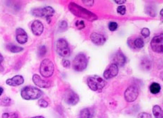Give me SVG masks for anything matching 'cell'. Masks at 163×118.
I'll list each match as a JSON object with an SVG mask.
<instances>
[{
    "label": "cell",
    "mask_w": 163,
    "mask_h": 118,
    "mask_svg": "<svg viewBox=\"0 0 163 118\" xmlns=\"http://www.w3.org/2000/svg\"><path fill=\"white\" fill-rule=\"evenodd\" d=\"M69 9L74 15L79 17V18L85 19V20L93 21V20H97V16L94 13L87 11L85 8L81 7V6H80L79 5L76 4V3H70L69 4Z\"/></svg>",
    "instance_id": "1"
},
{
    "label": "cell",
    "mask_w": 163,
    "mask_h": 118,
    "mask_svg": "<svg viewBox=\"0 0 163 118\" xmlns=\"http://www.w3.org/2000/svg\"><path fill=\"white\" fill-rule=\"evenodd\" d=\"M43 92L39 88L32 86L25 87L21 90V97L25 100H34L40 98Z\"/></svg>",
    "instance_id": "2"
},
{
    "label": "cell",
    "mask_w": 163,
    "mask_h": 118,
    "mask_svg": "<svg viewBox=\"0 0 163 118\" xmlns=\"http://www.w3.org/2000/svg\"><path fill=\"white\" fill-rule=\"evenodd\" d=\"M106 83V82L104 78L97 75L89 76L87 79V85L90 90L93 91H98L99 90H102L105 87Z\"/></svg>",
    "instance_id": "3"
},
{
    "label": "cell",
    "mask_w": 163,
    "mask_h": 118,
    "mask_svg": "<svg viewBox=\"0 0 163 118\" xmlns=\"http://www.w3.org/2000/svg\"><path fill=\"white\" fill-rule=\"evenodd\" d=\"M87 63H88V61H87V56L83 54H79L74 59L72 66H73L74 70L76 71L82 72L86 69Z\"/></svg>",
    "instance_id": "4"
},
{
    "label": "cell",
    "mask_w": 163,
    "mask_h": 118,
    "mask_svg": "<svg viewBox=\"0 0 163 118\" xmlns=\"http://www.w3.org/2000/svg\"><path fill=\"white\" fill-rule=\"evenodd\" d=\"M42 76L45 78H49L51 76L54 72V65L52 61L49 59H44L41 63L39 68Z\"/></svg>",
    "instance_id": "5"
},
{
    "label": "cell",
    "mask_w": 163,
    "mask_h": 118,
    "mask_svg": "<svg viewBox=\"0 0 163 118\" xmlns=\"http://www.w3.org/2000/svg\"><path fill=\"white\" fill-rule=\"evenodd\" d=\"M56 50L58 54L62 57H67L70 55V48L67 41L65 39H59L56 42Z\"/></svg>",
    "instance_id": "6"
},
{
    "label": "cell",
    "mask_w": 163,
    "mask_h": 118,
    "mask_svg": "<svg viewBox=\"0 0 163 118\" xmlns=\"http://www.w3.org/2000/svg\"><path fill=\"white\" fill-rule=\"evenodd\" d=\"M54 13V9L52 7H51V6H46V7L42 8H35V9L32 10V14L34 16L41 17V18H46L47 19L53 16Z\"/></svg>",
    "instance_id": "7"
},
{
    "label": "cell",
    "mask_w": 163,
    "mask_h": 118,
    "mask_svg": "<svg viewBox=\"0 0 163 118\" xmlns=\"http://www.w3.org/2000/svg\"><path fill=\"white\" fill-rule=\"evenodd\" d=\"M151 47L152 50L156 53H162L163 52V35L160 34L156 35L151 40Z\"/></svg>",
    "instance_id": "8"
},
{
    "label": "cell",
    "mask_w": 163,
    "mask_h": 118,
    "mask_svg": "<svg viewBox=\"0 0 163 118\" xmlns=\"http://www.w3.org/2000/svg\"><path fill=\"white\" fill-rule=\"evenodd\" d=\"M64 100L69 105L74 106L78 104L79 101V97L73 90H67L64 93Z\"/></svg>",
    "instance_id": "9"
},
{
    "label": "cell",
    "mask_w": 163,
    "mask_h": 118,
    "mask_svg": "<svg viewBox=\"0 0 163 118\" xmlns=\"http://www.w3.org/2000/svg\"><path fill=\"white\" fill-rule=\"evenodd\" d=\"M138 96L139 90L135 86H130L129 88H127V90L125 92V100L129 103L135 102Z\"/></svg>",
    "instance_id": "10"
},
{
    "label": "cell",
    "mask_w": 163,
    "mask_h": 118,
    "mask_svg": "<svg viewBox=\"0 0 163 118\" xmlns=\"http://www.w3.org/2000/svg\"><path fill=\"white\" fill-rule=\"evenodd\" d=\"M118 73V67L114 63L110 65L104 72V77L106 79H110L117 76Z\"/></svg>",
    "instance_id": "11"
},
{
    "label": "cell",
    "mask_w": 163,
    "mask_h": 118,
    "mask_svg": "<svg viewBox=\"0 0 163 118\" xmlns=\"http://www.w3.org/2000/svg\"><path fill=\"white\" fill-rule=\"evenodd\" d=\"M112 61L114 64H116L118 67H123L124 66L125 63H126V57H125L124 54L122 52V51L119 50L113 56Z\"/></svg>",
    "instance_id": "12"
},
{
    "label": "cell",
    "mask_w": 163,
    "mask_h": 118,
    "mask_svg": "<svg viewBox=\"0 0 163 118\" xmlns=\"http://www.w3.org/2000/svg\"><path fill=\"white\" fill-rule=\"evenodd\" d=\"M90 40L96 45H103L106 42V38L102 34L98 33H92L90 34Z\"/></svg>",
    "instance_id": "13"
},
{
    "label": "cell",
    "mask_w": 163,
    "mask_h": 118,
    "mask_svg": "<svg viewBox=\"0 0 163 118\" xmlns=\"http://www.w3.org/2000/svg\"><path fill=\"white\" fill-rule=\"evenodd\" d=\"M31 29H32V33L35 35L38 36V35H42L43 31H44V25H43L42 22H40L39 20H35L32 22Z\"/></svg>",
    "instance_id": "14"
},
{
    "label": "cell",
    "mask_w": 163,
    "mask_h": 118,
    "mask_svg": "<svg viewBox=\"0 0 163 118\" xmlns=\"http://www.w3.org/2000/svg\"><path fill=\"white\" fill-rule=\"evenodd\" d=\"M16 32V40L19 44H25L27 42L28 36L25 31L22 28H18L15 31Z\"/></svg>",
    "instance_id": "15"
},
{
    "label": "cell",
    "mask_w": 163,
    "mask_h": 118,
    "mask_svg": "<svg viewBox=\"0 0 163 118\" xmlns=\"http://www.w3.org/2000/svg\"><path fill=\"white\" fill-rule=\"evenodd\" d=\"M32 81L34 83V84L37 86L40 87L42 88H49L51 86V83L49 81H45L42 79L38 74H34L32 77Z\"/></svg>",
    "instance_id": "16"
},
{
    "label": "cell",
    "mask_w": 163,
    "mask_h": 118,
    "mask_svg": "<svg viewBox=\"0 0 163 118\" xmlns=\"http://www.w3.org/2000/svg\"><path fill=\"white\" fill-rule=\"evenodd\" d=\"M6 84L11 86H18L24 83V78L20 75H16L12 78L6 80Z\"/></svg>",
    "instance_id": "17"
},
{
    "label": "cell",
    "mask_w": 163,
    "mask_h": 118,
    "mask_svg": "<svg viewBox=\"0 0 163 118\" xmlns=\"http://www.w3.org/2000/svg\"><path fill=\"white\" fill-rule=\"evenodd\" d=\"M153 113L155 118H163L162 110L158 105H155L153 107Z\"/></svg>",
    "instance_id": "18"
},
{
    "label": "cell",
    "mask_w": 163,
    "mask_h": 118,
    "mask_svg": "<svg viewBox=\"0 0 163 118\" xmlns=\"http://www.w3.org/2000/svg\"><path fill=\"white\" fill-rule=\"evenodd\" d=\"M6 48L8 49V51H10L12 53H18L23 50V47H20L19 46L15 45V44H8L6 45Z\"/></svg>",
    "instance_id": "19"
},
{
    "label": "cell",
    "mask_w": 163,
    "mask_h": 118,
    "mask_svg": "<svg viewBox=\"0 0 163 118\" xmlns=\"http://www.w3.org/2000/svg\"><path fill=\"white\" fill-rule=\"evenodd\" d=\"M92 115L90 108H83L80 110L79 118H92Z\"/></svg>",
    "instance_id": "20"
},
{
    "label": "cell",
    "mask_w": 163,
    "mask_h": 118,
    "mask_svg": "<svg viewBox=\"0 0 163 118\" xmlns=\"http://www.w3.org/2000/svg\"><path fill=\"white\" fill-rule=\"evenodd\" d=\"M150 92H151L152 94L153 95H156V94L159 93L160 91V85L159 83H152L150 85Z\"/></svg>",
    "instance_id": "21"
},
{
    "label": "cell",
    "mask_w": 163,
    "mask_h": 118,
    "mask_svg": "<svg viewBox=\"0 0 163 118\" xmlns=\"http://www.w3.org/2000/svg\"><path fill=\"white\" fill-rule=\"evenodd\" d=\"M134 45H135V47H136V48L141 49L144 46V40H142V38H137L135 41H134Z\"/></svg>",
    "instance_id": "22"
},
{
    "label": "cell",
    "mask_w": 163,
    "mask_h": 118,
    "mask_svg": "<svg viewBox=\"0 0 163 118\" xmlns=\"http://www.w3.org/2000/svg\"><path fill=\"white\" fill-rule=\"evenodd\" d=\"M11 100L9 97H4L0 100V106H8L11 105Z\"/></svg>",
    "instance_id": "23"
},
{
    "label": "cell",
    "mask_w": 163,
    "mask_h": 118,
    "mask_svg": "<svg viewBox=\"0 0 163 118\" xmlns=\"http://www.w3.org/2000/svg\"><path fill=\"white\" fill-rule=\"evenodd\" d=\"M67 23L66 21H62L60 23L59 25V30L60 31H65L67 30Z\"/></svg>",
    "instance_id": "24"
},
{
    "label": "cell",
    "mask_w": 163,
    "mask_h": 118,
    "mask_svg": "<svg viewBox=\"0 0 163 118\" xmlns=\"http://www.w3.org/2000/svg\"><path fill=\"white\" fill-rule=\"evenodd\" d=\"M109 29L111 31H114L118 29V24L115 22H111L109 25Z\"/></svg>",
    "instance_id": "25"
},
{
    "label": "cell",
    "mask_w": 163,
    "mask_h": 118,
    "mask_svg": "<svg viewBox=\"0 0 163 118\" xmlns=\"http://www.w3.org/2000/svg\"><path fill=\"white\" fill-rule=\"evenodd\" d=\"M146 13H147V14H148L150 16H151V17H155L156 15L155 9H154L152 6H148V9H147V11H146Z\"/></svg>",
    "instance_id": "26"
},
{
    "label": "cell",
    "mask_w": 163,
    "mask_h": 118,
    "mask_svg": "<svg viewBox=\"0 0 163 118\" xmlns=\"http://www.w3.org/2000/svg\"><path fill=\"white\" fill-rule=\"evenodd\" d=\"M38 104L39 105V106L42 108H47L49 106V103H48L45 100H44V99L39 100L38 102Z\"/></svg>",
    "instance_id": "27"
},
{
    "label": "cell",
    "mask_w": 163,
    "mask_h": 118,
    "mask_svg": "<svg viewBox=\"0 0 163 118\" xmlns=\"http://www.w3.org/2000/svg\"><path fill=\"white\" fill-rule=\"evenodd\" d=\"M75 25H76V27L78 29H83L85 27V23H84V22L82 21V20H78V21H76Z\"/></svg>",
    "instance_id": "28"
},
{
    "label": "cell",
    "mask_w": 163,
    "mask_h": 118,
    "mask_svg": "<svg viewBox=\"0 0 163 118\" xmlns=\"http://www.w3.org/2000/svg\"><path fill=\"white\" fill-rule=\"evenodd\" d=\"M141 33L143 35L144 38H148L150 35V30L148 28H144L142 29Z\"/></svg>",
    "instance_id": "29"
},
{
    "label": "cell",
    "mask_w": 163,
    "mask_h": 118,
    "mask_svg": "<svg viewBox=\"0 0 163 118\" xmlns=\"http://www.w3.org/2000/svg\"><path fill=\"white\" fill-rule=\"evenodd\" d=\"M46 52H47L46 47L45 46H42L39 49V55L40 56H44L46 54Z\"/></svg>",
    "instance_id": "30"
},
{
    "label": "cell",
    "mask_w": 163,
    "mask_h": 118,
    "mask_svg": "<svg viewBox=\"0 0 163 118\" xmlns=\"http://www.w3.org/2000/svg\"><path fill=\"white\" fill-rule=\"evenodd\" d=\"M117 12L119 13V14H121L122 15H125V13H126V8H125V6H118L117 8Z\"/></svg>",
    "instance_id": "31"
},
{
    "label": "cell",
    "mask_w": 163,
    "mask_h": 118,
    "mask_svg": "<svg viewBox=\"0 0 163 118\" xmlns=\"http://www.w3.org/2000/svg\"><path fill=\"white\" fill-rule=\"evenodd\" d=\"M138 118H152L151 114L147 113H140L138 115Z\"/></svg>",
    "instance_id": "32"
},
{
    "label": "cell",
    "mask_w": 163,
    "mask_h": 118,
    "mask_svg": "<svg viewBox=\"0 0 163 118\" xmlns=\"http://www.w3.org/2000/svg\"><path fill=\"white\" fill-rule=\"evenodd\" d=\"M82 2L83 3L85 6H92L94 4L95 1L93 0H85V1H82Z\"/></svg>",
    "instance_id": "33"
},
{
    "label": "cell",
    "mask_w": 163,
    "mask_h": 118,
    "mask_svg": "<svg viewBox=\"0 0 163 118\" xmlns=\"http://www.w3.org/2000/svg\"><path fill=\"white\" fill-rule=\"evenodd\" d=\"M62 64L63 67L65 68H70V62L68 61V60H63L62 62Z\"/></svg>",
    "instance_id": "34"
},
{
    "label": "cell",
    "mask_w": 163,
    "mask_h": 118,
    "mask_svg": "<svg viewBox=\"0 0 163 118\" xmlns=\"http://www.w3.org/2000/svg\"><path fill=\"white\" fill-rule=\"evenodd\" d=\"M3 61H4V57H3L2 55L0 54V72H3L4 71V68H3L2 65H1V63H2Z\"/></svg>",
    "instance_id": "35"
},
{
    "label": "cell",
    "mask_w": 163,
    "mask_h": 118,
    "mask_svg": "<svg viewBox=\"0 0 163 118\" xmlns=\"http://www.w3.org/2000/svg\"><path fill=\"white\" fill-rule=\"evenodd\" d=\"M115 2L118 4H123L126 2V1H115Z\"/></svg>",
    "instance_id": "36"
},
{
    "label": "cell",
    "mask_w": 163,
    "mask_h": 118,
    "mask_svg": "<svg viewBox=\"0 0 163 118\" xmlns=\"http://www.w3.org/2000/svg\"><path fill=\"white\" fill-rule=\"evenodd\" d=\"M8 117H9V114L7 113L2 115V118H8Z\"/></svg>",
    "instance_id": "37"
},
{
    "label": "cell",
    "mask_w": 163,
    "mask_h": 118,
    "mask_svg": "<svg viewBox=\"0 0 163 118\" xmlns=\"http://www.w3.org/2000/svg\"><path fill=\"white\" fill-rule=\"evenodd\" d=\"M3 92H4V89L1 88V87H0V96H1V95H2Z\"/></svg>",
    "instance_id": "38"
},
{
    "label": "cell",
    "mask_w": 163,
    "mask_h": 118,
    "mask_svg": "<svg viewBox=\"0 0 163 118\" xmlns=\"http://www.w3.org/2000/svg\"><path fill=\"white\" fill-rule=\"evenodd\" d=\"M32 118H44L43 116H36V117H33Z\"/></svg>",
    "instance_id": "39"
},
{
    "label": "cell",
    "mask_w": 163,
    "mask_h": 118,
    "mask_svg": "<svg viewBox=\"0 0 163 118\" xmlns=\"http://www.w3.org/2000/svg\"><path fill=\"white\" fill-rule=\"evenodd\" d=\"M160 14H161V16H162V10L160 12Z\"/></svg>",
    "instance_id": "40"
}]
</instances>
